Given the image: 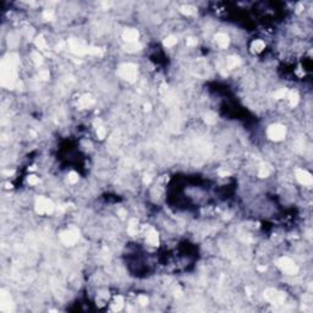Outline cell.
I'll return each mask as SVG.
<instances>
[{
	"label": "cell",
	"instance_id": "6da1fadb",
	"mask_svg": "<svg viewBox=\"0 0 313 313\" xmlns=\"http://www.w3.org/2000/svg\"><path fill=\"white\" fill-rule=\"evenodd\" d=\"M17 55L11 54L7 59H5L1 64V85L14 88L15 85H18L17 82Z\"/></svg>",
	"mask_w": 313,
	"mask_h": 313
},
{
	"label": "cell",
	"instance_id": "7a4b0ae2",
	"mask_svg": "<svg viewBox=\"0 0 313 313\" xmlns=\"http://www.w3.org/2000/svg\"><path fill=\"white\" fill-rule=\"evenodd\" d=\"M119 76L128 82H135L137 77V66L133 64H122L117 70Z\"/></svg>",
	"mask_w": 313,
	"mask_h": 313
},
{
	"label": "cell",
	"instance_id": "3957f363",
	"mask_svg": "<svg viewBox=\"0 0 313 313\" xmlns=\"http://www.w3.org/2000/svg\"><path fill=\"white\" fill-rule=\"evenodd\" d=\"M55 206L49 198L39 197L36 201V212L38 214H50L54 212Z\"/></svg>",
	"mask_w": 313,
	"mask_h": 313
},
{
	"label": "cell",
	"instance_id": "277c9868",
	"mask_svg": "<svg viewBox=\"0 0 313 313\" xmlns=\"http://www.w3.org/2000/svg\"><path fill=\"white\" fill-rule=\"evenodd\" d=\"M267 135H268V137L271 138V141L279 142V141L284 140L285 135H286V128L280 124H274V125H271L268 127Z\"/></svg>",
	"mask_w": 313,
	"mask_h": 313
},
{
	"label": "cell",
	"instance_id": "5b68a950",
	"mask_svg": "<svg viewBox=\"0 0 313 313\" xmlns=\"http://www.w3.org/2000/svg\"><path fill=\"white\" fill-rule=\"evenodd\" d=\"M263 296H264V299L267 300V301H269L273 305H283L285 302V294H283L281 291H278V290H275V289H267L266 291H264V294H263Z\"/></svg>",
	"mask_w": 313,
	"mask_h": 313
},
{
	"label": "cell",
	"instance_id": "8992f818",
	"mask_svg": "<svg viewBox=\"0 0 313 313\" xmlns=\"http://www.w3.org/2000/svg\"><path fill=\"white\" fill-rule=\"evenodd\" d=\"M278 264L280 267V269L289 274V275H296L299 273V267L295 264V262L287 257H281L279 261H278Z\"/></svg>",
	"mask_w": 313,
	"mask_h": 313
},
{
	"label": "cell",
	"instance_id": "52a82bcc",
	"mask_svg": "<svg viewBox=\"0 0 313 313\" xmlns=\"http://www.w3.org/2000/svg\"><path fill=\"white\" fill-rule=\"evenodd\" d=\"M78 237H80V232L76 229H67V230H65V231H62L60 234V240L66 246L75 245L76 242L78 241Z\"/></svg>",
	"mask_w": 313,
	"mask_h": 313
},
{
	"label": "cell",
	"instance_id": "ba28073f",
	"mask_svg": "<svg viewBox=\"0 0 313 313\" xmlns=\"http://www.w3.org/2000/svg\"><path fill=\"white\" fill-rule=\"evenodd\" d=\"M69 47L71 49V52L76 55H85V54H88V48L82 42H80L78 39H75V38H71L69 39Z\"/></svg>",
	"mask_w": 313,
	"mask_h": 313
},
{
	"label": "cell",
	"instance_id": "9c48e42d",
	"mask_svg": "<svg viewBox=\"0 0 313 313\" xmlns=\"http://www.w3.org/2000/svg\"><path fill=\"white\" fill-rule=\"evenodd\" d=\"M0 310L2 312H11V311H14L12 300H11L10 295L5 290H1V294H0Z\"/></svg>",
	"mask_w": 313,
	"mask_h": 313
},
{
	"label": "cell",
	"instance_id": "30bf717a",
	"mask_svg": "<svg viewBox=\"0 0 313 313\" xmlns=\"http://www.w3.org/2000/svg\"><path fill=\"white\" fill-rule=\"evenodd\" d=\"M296 179L299 180L300 184H302L305 186H311L313 182L311 174L308 171L303 170V169H297L296 170Z\"/></svg>",
	"mask_w": 313,
	"mask_h": 313
},
{
	"label": "cell",
	"instance_id": "8fae6325",
	"mask_svg": "<svg viewBox=\"0 0 313 313\" xmlns=\"http://www.w3.org/2000/svg\"><path fill=\"white\" fill-rule=\"evenodd\" d=\"M140 37L138 31L135 28H128L126 31H124L122 33V38L125 42H127V44H132V43H137V39Z\"/></svg>",
	"mask_w": 313,
	"mask_h": 313
},
{
	"label": "cell",
	"instance_id": "7c38bea8",
	"mask_svg": "<svg viewBox=\"0 0 313 313\" xmlns=\"http://www.w3.org/2000/svg\"><path fill=\"white\" fill-rule=\"evenodd\" d=\"M147 242L152 246H158L159 245V236L158 232L153 228H151L147 232Z\"/></svg>",
	"mask_w": 313,
	"mask_h": 313
},
{
	"label": "cell",
	"instance_id": "4fadbf2b",
	"mask_svg": "<svg viewBox=\"0 0 313 313\" xmlns=\"http://www.w3.org/2000/svg\"><path fill=\"white\" fill-rule=\"evenodd\" d=\"M93 104H94V99L92 98V96H88V94H86V96L81 97V98L78 99V107H80L81 109L89 108V107H92Z\"/></svg>",
	"mask_w": 313,
	"mask_h": 313
},
{
	"label": "cell",
	"instance_id": "5bb4252c",
	"mask_svg": "<svg viewBox=\"0 0 313 313\" xmlns=\"http://www.w3.org/2000/svg\"><path fill=\"white\" fill-rule=\"evenodd\" d=\"M214 39H215V42L218 43V45L221 47V48H226L229 45V37L225 33H216Z\"/></svg>",
	"mask_w": 313,
	"mask_h": 313
},
{
	"label": "cell",
	"instance_id": "9a60e30c",
	"mask_svg": "<svg viewBox=\"0 0 313 313\" xmlns=\"http://www.w3.org/2000/svg\"><path fill=\"white\" fill-rule=\"evenodd\" d=\"M287 98H289V102H290V105H291V107H296L300 100L299 93H297L296 91H290V92H287Z\"/></svg>",
	"mask_w": 313,
	"mask_h": 313
},
{
	"label": "cell",
	"instance_id": "2e32d148",
	"mask_svg": "<svg viewBox=\"0 0 313 313\" xmlns=\"http://www.w3.org/2000/svg\"><path fill=\"white\" fill-rule=\"evenodd\" d=\"M264 48H266V44H264L263 41H261V39H256V41H253L252 44H251V49H252L255 53H261Z\"/></svg>",
	"mask_w": 313,
	"mask_h": 313
},
{
	"label": "cell",
	"instance_id": "e0dca14e",
	"mask_svg": "<svg viewBox=\"0 0 313 313\" xmlns=\"http://www.w3.org/2000/svg\"><path fill=\"white\" fill-rule=\"evenodd\" d=\"M137 229H138V221H137V219H131L130 223H128L127 232L130 235L133 236V235L137 234Z\"/></svg>",
	"mask_w": 313,
	"mask_h": 313
},
{
	"label": "cell",
	"instance_id": "ac0fdd59",
	"mask_svg": "<svg viewBox=\"0 0 313 313\" xmlns=\"http://www.w3.org/2000/svg\"><path fill=\"white\" fill-rule=\"evenodd\" d=\"M241 64V60L239 57H229L226 60V65L229 69H235Z\"/></svg>",
	"mask_w": 313,
	"mask_h": 313
},
{
	"label": "cell",
	"instance_id": "d6986e66",
	"mask_svg": "<svg viewBox=\"0 0 313 313\" xmlns=\"http://www.w3.org/2000/svg\"><path fill=\"white\" fill-rule=\"evenodd\" d=\"M124 307V299L121 296H116L114 302L112 303V310L113 311H120Z\"/></svg>",
	"mask_w": 313,
	"mask_h": 313
},
{
	"label": "cell",
	"instance_id": "ffe728a7",
	"mask_svg": "<svg viewBox=\"0 0 313 313\" xmlns=\"http://www.w3.org/2000/svg\"><path fill=\"white\" fill-rule=\"evenodd\" d=\"M36 47L39 49V50H47V42H45V39H44V37L43 36H38L37 38H36Z\"/></svg>",
	"mask_w": 313,
	"mask_h": 313
},
{
	"label": "cell",
	"instance_id": "44dd1931",
	"mask_svg": "<svg viewBox=\"0 0 313 313\" xmlns=\"http://www.w3.org/2000/svg\"><path fill=\"white\" fill-rule=\"evenodd\" d=\"M269 174H271V168H269L268 165H262V166L259 168L258 175H259L261 177H267V176H269Z\"/></svg>",
	"mask_w": 313,
	"mask_h": 313
},
{
	"label": "cell",
	"instance_id": "7402d4cb",
	"mask_svg": "<svg viewBox=\"0 0 313 313\" xmlns=\"http://www.w3.org/2000/svg\"><path fill=\"white\" fill-rule=\"evenodd\" d=\"M203 119H204V121H206L207 124H209V125H213V124H215V121H216L215 114H213V113H207V114H204Z\"/></svg>",
	"mask_w": 313,
	"mask_h": 313
},
{
	"label": "cell",
	"instance_id": "603a6c76",
	"mask_svg": "<svg viewBox=\"0 0 313 313\" xmlns=\"http://www.w3.org/2000/svg\"><path fill=\"white\" fill-rule=\"evenodd\" d=\"M181 12L185 15H195L196 14V9L193 7V6H191V5H186V6H182L181 7Z\"/></svg>",
	"mask_w": 313,
	"mask_h": 313
},
{
	"label": "cell",
	"instance_id": "cb8c5ba5",
	"mask_svg": "<svg viewBox=\"0 0 313 313\" xmlns=\"http://www.w3.org/2000/svg\"><path fill=\"white\" fill-rule=\"evenodd\" d=\"M88 54L91 55H96V57H102L103 55V50L97 47H89L88 48Z\"/></svg>",
	"mask_w": 313,
	"mask_h": 313
},
{
	"label": "cell",
	"instance_id": "d4e9b609",
	"mask_svg": "<svg viewBox=\"0 0 313 313\" xmlns=\"http://www.w3.org/2000/svg\"><path fill=\"white\" fill-rule=\"evenodd\" d=\"M176 43H177V38L174 37V36H170V37H168V38L164 41V45L168 47V48H171V47H174Z\"/></svg>",
	"mask_w": 313,
	"mask_h": 313
},
{
	"label": "cell",
	"instance_id": "484cf974",
	"mask_svg": "<svg viewBox=\"0 0 313 313\" xmlns=\"http://www.w3.org/2000/svg\"><path fill=\"white\" fill-rule=\"evenodd\" d=\"M97 136L99 137L100 140L105 138V136H107V130H105V127H104L103 125L97 126Z\"/></svg>",
	"mask_w": 313,
	"mask_h": 313
},
{
	"label": "cell",
	"instance_id": "4316f807",
	"mask_svg": "<svg viewBox=\"0 0 313 313\" xmlns=\"http://www.w3.org/2000/svg\"><path fill=\"white\" fill-rule=\"evenodd\" d=\"M67 181H69L70 184H76V182L78 181V175H77L75 171L69 172V175H67Z\"/></svg>",
	"mask_w": 313,
	"mask_h": 313
},
{
	"label": "cell",
	"instance_id": "83f0119b",
	"mask_svg": "<svg viewBox=\"0 0 313 313\" xmlns=\"http://www.w3.org/2000/svg\"><path fill=\"white\" fill-rule=\"evenodd\" d=\"M286 94H287V91H286L285 88H281V89H279V91H276V92L274 93V98L281 99V98L286 97Z\"/></svg>",
	"mask_w": 313,
	"mask_h": 313
},
{
	"label": "cell",
	"instance_id": "f1b7e54d",
	"mask_svg": "<svg viewBox=\"0 0 313 313\" xmlns=\"http://www.w3.org/2000/svg\"><path fill=\"white\" fill-rule=\"evenodd\" d=\"M141 48H142V47H141L138 43H132V44H128L126 50H127V52H138V50H141Z\"/></svg>",
	"mask_w": 313,
	"mask_h": 313
},
{
	"label": "cell",
	"instance_id": "f546056e",
	"mask_svg": "<svg viewBox=\"0 0 313 313\" xmlns=\"http://www.w3.org/2000/svg\"><path fill=\"white\" fill-rule=\"evenodd\" d=\"M27 181H28L29 185H37V184H39V179L36 175H29L28 177H27Z\"/></svg>",
	"mask_w": 313,
	"mask_h": 313
},
{
	"label": "cell",
	"instance_id": "4dcf8cb0",
	"mask_svg": "<svg viewBox=\"0 0 313 313\" xmlns=\"http://www.w3.org/2000/svg\"><path fill=\"white\" fill-rule=\"evenodd\" d=\"M43 16H44V18L48 20V21L54 20V12H53V10H45V11L43 12Z\"/></svg>",
	"mask_w": 313,
	"mask_h": 313
},
{
	"label": "cell",
	"instance_id": "1f68e13d",
	"mask_svg": "<svg viewBox=\"0 0 313 313\" xmlns=\"http://www.w3.org/2000/svg\"><path fill=\"white\" fill-rule=\"evenodd\" d=\"M32 57H33V61H34V62H36L37 65L42 64V61H43L42 59H43V57H42V55H41L39 53H33V54H32Z\"/></svg>",
	"mask_w": 313,
	"mask_h": 313
},
{
	"label": "cell",
	"instance_id": "d6a6232c",
	"mask_svg": "<svg viewBox=\"0 0 313 313\" xmlns=\"http://www.w3.org/2000/svg\"><path fill=\"white\" fill-rule=\"evenodd\" d=\"M38 76H39V78H41V80H48L50 75H49V71L43 70V71L39 72V75H38Z\"/></svg>",
	"mask_w": 313,
	"mask_h": 313
},
{
	"label": "cell",
	"instance_id": "836d02e7",
	"mask_svg": "<svg viewBox=\"0 0 313 313\" xmlns=\"http://www.w3.org/2000/svg\"><path fill=\"white\" fill-rule=\"evenodd\" d=\"M138 302H140V305L146 306V305L148 303V297L144 296V295H141V296H138Z\"/></svg>",
	"mask_w": 313,
	"mask_h": 313
},
{
	"label": "cell",
	"instance_id": "e575fe53",
	"mask_svg": "<svg viewBox=\"0 0 313 313\" xmlns=\"http://www.w3.org/2000/svg\"><path fill=\"white\" fill-rule=\"evenodd\" d=\"M151 180H152V179H151V176H147V175H146V176H144V179H143V182H144V184H149V182H151Z\"/></svg>",
	"mask_w": 313,
	"mask_h": 313
},
{
	"label": "cell",
	"instance_id": "d590c367",
	"mask_svg": "<svg viewBox=\"0 0 313 313\" xmlns=\"http://www.w3.org/2000/svg\"><path fill=\"white\" fill-rule=\"evenodd\" d=\"M182 295V292H181V290H175V296H177V297H180Z\"/></svg>",
	"mask_w": 313,
	"mask_h": 313
},
{
	"label": "cell",
	"instance_id": "8d00e7d4",
	"mask_svg": "<svg viewBox=\"0 0 313 313\" xmlns=\"http://www.w3.org/2000/svg\"><path fill=\"white\" fill-rule=\"evenodd\" d=\"M187 44H188V45H193V44H196V42L192 41V38H190V39L187 41Z\"/></svg>",
	"mask_w": 313,
	"mask_h": 313
},
{
	"label": "cell",
	"instance_id": "74e56055",
	"mask_svg": "<svg viewBox=\"0 0 313 313\" xmlns=\"http://www.w3.org/2000/svg\"><path fill=\"white\" fill-rule=\"evenodd\" d=\"M219 174H220L221 176H228L229 175V172H226V171H219Z\"/></svg>",
	"mask_w": 313,
	"mask_h": 313
},
{
	"label": "cell",
	"instance_id": "f35d334b",
	"mask_svg": "<svg viewBox=\"0 0 313 313\" xmlns=\"http://www.w3.org/2000/svg\"><path fill=\"white\" fill-rule=\"evenodd\" d=\"M119 214H120V216H125V211H119Z\"/></svg>",
	"mask_w": 313,
	"mask_h": 313
},
{
	"label": "cell",
	"instance_id": "ab89813d",
	"mask_svg": "<svg viewBox=\"0 0 313 313\" xmlns=\"http://www.w3.org/2000/svg\"><path fill=\"white\" fill-rule=\"evenodd\" d=\"M144 109H146V110H149V109H151V105H149V104H146V105H144Z\"/></svg>",
	"mask_w": 313,
	"mask_h": 313
},
{
	"label": "cell",
	"instance_id": "60d3db41",
	"mask_svg": "<svg viewBox=\"0 0 313 313\" xmlns=\"http://www.w3.org/2000/svg\"><path fill=\"white\" fill-rule=\"evenodd\" d=\"M258 269H259L261 271H266V267H259Z\"/></svg>",
	"mask_w": 313,
	"mask_h": 313
}]
</instances>
